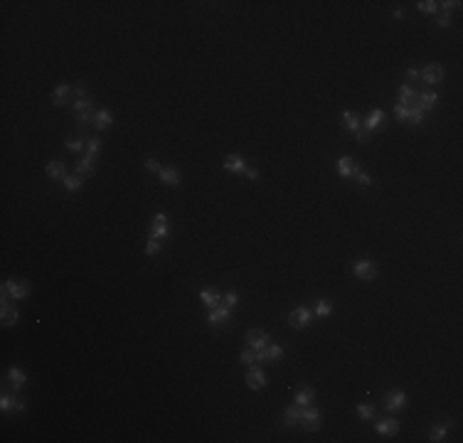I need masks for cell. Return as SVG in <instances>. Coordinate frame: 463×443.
Returning a JSON list of instances; mask_svg holds the SVG:
<instances>
[{
    "label": "cell",
    "mask_w": 463,
    "mask_h": 443,
    "mask_svg": "<svg viewBox=\"0 0 463 443\" xmlns=\"http://www.w3.org/2000/svg\"><path fill=\"white\" fill-rule=\"evenodd\" d=\"M244 340H247V345L256 352V350H264V347L269 345V340H271V337H269L264 330H249L247 335H244Z\"/></svg>",
    "instance_id": "13"
},
{
    "label": "cell",
    "mask_w": 463,
    "mask_h": 443,
    "mask_svg": "<svg viewBox=\"0 0 463 443\" xmlns=\"http://www.w3.org/2000/svg\"><path fill=\"white\" fill-rule=\"evenodd\" d=\"M382 121H384V111L382 109H375L372 111V113H370V116H367L365 118V131L367 133H372V131H375V128H379V124H382Z\"/></svg>",
    "instance_id": "25"
},
{
    "label": "cell",
    "mask_w": 463,
    "mask_h": 443,
    "mask_svg": "<svg viewBox=\"0 0 463 443\" xmlns=\"http://www.w3.org/2000/svg\"><path fill=\"white\" fill-rule=\"evenodd\" d=\"M229 315H232V308L225 303H220L217 308H212L210 315H207V323H210L212 328H222L227 320H229Z\"/></svg>",
    "instance_id": "10"
},
{
    "label": "cell",
    "mask_w": 463,
    "mask_h": 443,
    "mask_svg": "<svg viewBox=\"0 0 463 443\" xmlns=\"http://www.w3.org/2000/svg\"><path fill=\"white\" fill-rule=\"evenodd\" d=\"M244 384L249 389H254V391H259V389L266 387V374H264V370H259V367H249V372H247V377H244Z\"/></svg>",
    "instance_id": "9"
},
{
    "label": "cell",
    "mask_w": 463,
    "mask_h": 443,
    "mask_svg": "<svg viewBox=\"0 0 463 443\" xmlns=\"http://www.w3.org/2000/svg\"><path fill=\"white\" fill-rule=\"evenodd\" d=\"M222 303H225V305H229V308L234 310V305L239 303V296H237V293H232V291H229V293H225V296H222Z\"/></svg>",
    "instance_id": "43"
},
{
    "label": "cell",
    "mask_w": 463,
    "mask_h": 443,
    "mask_svg": "<svg viewBox=\"0 0 463 443\" xmlns=\"http://www.w3.org/2000/svg\"><path fill=\"white\" fill-rule=\"evenodd\" d=\"M82 185H84V178H79V175H67V178H64V187H67L69 192H79Z\"/></svg>",
    "instance_id": "34"
},
{
    "label": "cell",
    "mask_w": 463,
    "mask_h": 443,
    "mask_svg": "<svg viewBox=\"0 0 463 443\" xmlns=\"http://www.w3.org/2000/svg\"><path fill=\"white\" fill-rule=\"evenodd\" d=\"M44 173H47V178H52V180H64V178H67V163H62V160H50L47 167H44Z\"/></svg>",
    "instance_id": "18"
},
{
    "label": "cell",
    "mask_w": 463,
    "mask_h": 443,
    "mask_svg": "<svg viewBox=\"0 0 463 443\" xmlns=\"http://www.w3.org/2000/svg\"><path fill=\"white\" fill-rule=\"evenodd\" d=\"M67 151H69V153H82V151H84V140L79 138V136H69V138H67Z\"/></svg>",
    "instance_id": "36"
},
{
    "label": "cell",
    "mask_w": 463,
    "mask_h": 443,
    "mask_svg": "<svg viewBox=\"0 0 463 443\" xmlns=\"http://www.w3.org/2000/svg\"><path fill=\"white\" fill-rule=\"evenodd\" d=\"M421 118H424V111H421L417 104H409V121H411L414 126H419Z\"/></svg>",
    "instance_id": "37"
},
{
    "label": "cell",
    "mask_w": 463,
    "mask_h": 443,
    "mask_svg": "<svg viewBox=\"0 0 463 443\" xmlns=\"http://www.w3.org/2000/svg\"><path fill=\"white\" fill-rule=\"evenodd\" d=\"M0 409H3V414H10L17 409V397H10V394H3L0 397Z\"/></svg>",
    "instance_id": "33"
},
{
    "label": "cell",
    "mask_w": 463,
    "mask_h": 443,
    "mask_svg": "<svg viewBox=\"0 0 463 443\" xmlns=\"http://www.w3.org/2000/svg\"><path fill=\"white\" fill-rule=\"evenodd\" d=\"M301 406L296 404V406H288L286 411H283V426H298L301 424Z\"/></svg>",
    "instance_id": "23"
},
{
    "label": "cell",
    "mask_w": 463,
    "mask_h": 443,
    "mask_svg": "<svg viewBox=\"0 0 463 443\" xmlns=\"http://www.w3.org/2000/svg\"><path fill=\"white\" fill-rule=\"evenodd\" d=\"M310 320H313V310L306 308V305H301V308H296L288 313V325L296 328V330H303V328H308Z\"/></svg>",
    "instance_id": "3"
},
{
    "label": "cell",
    "mask_w": 463,
    "mask_h": 443,
    "mask_svg": "<svg viewBox=\"0 0 463 443\" xmlns=\"http://www.w3.org/2000/svg\"><path fill=\"white\" fill-rule=\"evenodd\" d=\"M394 118H397V121H409V106L394 104Z\"/></svg>",
    "instance_id": "40"
},
{
    "label": "cell",
    "mask_w": 463,
    "mask_h": 443,
    "mask_svg": "<svg viewBox=\"0 0 463 443\" xmlns=\"http://www.w3.org/2000/svg\"><path fill=\"white\" fill-rule=\"evenodd\" d=\"M355 136H357V143H362V145H365L367 140H370V133H367L365 128H360V131H357Z\"/></svg>",
    "instance_id": "46"
},
{
    "label": "cell",
    "mask_w": 463,
    "mask_h": 443,
    "mask_svg": "<svg viewBox=\"0 0 463 443\" xmlns=\"http://www.w3.org/2000/svg\"><path fill=\"white\" fill-rule=\"evenodd\" d=\"M8 379H10V387H13L15 391H20V389L25 387V382H28V377H25V372H22L20 367H10Z\"/></svg>",
    "instance_id": "21"
},
{
    "label": "cell",
    "mask_w": 463,
    "mask_h": 443,
    "mask_svg": "<svg viewBox=\"0 0 463 443\" xmlns=\"http://www.w3.org/2000/svg\"><path fill=\"white\" fill-rule=\"evenodd\" d=\"M200 301H202V303L207 305V308H217V305L222 303V296H220V293L217 291H210V288H205V291H200Z\"/></svg>",
    "instance_id": "26"
},
{
    "label": "cell",
    "mask_w": 463,
    "mask_h": 443,
    "mask_svg": "<svg viewBox=\"0 0 463 443\" xmlns=\"http://www.w3.org/2000/svg\"><path fill=\"white\" fill-rule=\"evenodd\" d=\"M99 148H101V138H89V140H86V151H89L91 158H96Z\"/></svg>",
    "instance_id": "41"
},
{
    "label": "cell",
    "mask_w": 463,
    "mask_h": 443,
    "mask_svg": "<svg viewBox=\"0 0 463 443\" xmlns=\"http://www.w3.org/2000/svg\"><path fill=\"white\" fill-rule=\"evenodd\" d=\"M0 320H3V328H13V325H17V320H20L17 308L10 305V303H3V308H0Z\"/></svg>",
    "instance_id": "15"
},
{
    "label": "cell",
    "mask_w": 463,
    "mask_h": 443,
    "mask_svg": "<svg viewBox=\"0 0 463 443\" xmlns=\"http://www.w3.org/2000/svg\"><path fill=\"white\" fill-rule=\"evenodd\" d=\"M350 178H355L357 185H362V187H370V185H372V178L367 175L362 167H360V163H352V175H350Z\"/></svg>",
    "instance_id": "29"
},
{
    "label": "cell",
    "mask_w": 463,
    "mask_h": 443,
    "mask_svg": "<svg viewBox=\"0 0 463 443\" xmlns=\"http://www.w3.org/2000/svg\"><path fill=\"white\" fill-rule=\"evenodd\" d=\"M330 313H333V303H330L328 298H318V303H315V313H313V315L325 318V315H330Z\"/></svg>",
    "instance_id": "32"
},
{
    "label": "cell",
    "mask_w": 463,
    "mask_h": 443,
    "mask_svg": "<svg viewBox=\"0 0 463 443\" xmlns=\"http://www.w3.org/2000/svg\"><path fill=\"white\" fill-rule=\"evenodd\" d=\"M438 5H441V8L446 10V15H449L451 10H453V8H458L461 3H458V0H446V3H438Z\"/></svg>",
    "instance_id": "45"
},
{
    "label": "cell",
    "mask_w": 463,
    "mask_h": 443,
    "mask_svg": "<svg viewBox=\"0 0 463 443\" xmlns=\"http://www.w3.org/2000/svg\"><path fill=\"white\" fill-rule=\"evenodd\" d=\"M419 79L424 84H429V86L441 84V82H444V67H441L438 62H431V64H426V67L419 71Z\"/></svg>",
    "instance_id": "6"
},
{
    "label": "cell",
    "mask_w": 463,
    "mask_h": 443,
    "mask_svg": "<svg viewBox=\"0 0 463 443\" xmlns=\"http://www.w3.org/2000/svg\"><path fill=\"white\" fill-rule=\"evenodd\" d=\"M414 99H417V91H414V89H411L409 84H402L397 104H402V106H409V104H414Z\"/></svg>",
    "instance_id": "28"
},
{
    "label": "cell",
    "mask_w": 463,
    "mask_h": 443,
    "mask_svg": "<svg viewBox=\"0 0 463 443\" xmlns=\"http://www.w3.org/2000/svg\"><path fill=\"white\" fill-rule=\"evenodd\" d=\"M170 234V227H168V217L163 212H158L153 217V224H151V239H165Z\"/></svg>",
    "instance_id": "11"
},
{
    "label": "cell",
    "mask_w": 463,
    "mask_h": 443,
    "mask_svg": "<svg viewBox=\"0 0 463 443\" xmlns=\"http://www.w3.org/2000/svg\"><path fill=\"white\" fill-rule=\"evenodd\" d=\"M158 251H160V241H158V239H148V244H145V254H148V256H155Z\"/></svg>",
    "instance_id": "42"
},
{
    "label": "cell",
    "mask_w": 463,
    "mask_h": 443,
    "mask_svg": "<svg viewBox=\"0 0 463 443\" xmlns=\"http://www.w3.org/2000/svg\"><path fill=\"white\" fill-rule=\"evenodd\" d=\"M283 357L281 345H266L264 350H256V362H279Z\"/></svg>",
    "instance_id": "14"
},
{
    "label": "cell",
    "mask_w": 463,
    "mask_h": 443,
    "mask_svg": "<svg viewBox=\"0 0 463 443\" xmlns=\"http://www.w3.org/2000/svg\"><path fill=\"white\" fill-rule=\"evenodd\" d=\"M449 429H451V421H449V424H438V426H434V429L429 431V441H431V443L444 441V438H446V433H449Z\"/></svg>",
    "instance_id": "31"
},
{
    "label": "cell",
    "mask_w": 463,
    "mask_h": 443,
    "mask_svg": "<svg viewBox=\"0 0 463 443\" xmlns=\"http://www.w3.org/2000/svg\"><path fill=\"white\" fill-rule=\"evenodd\" d=\"M143 165H145V170H148V173H158V170H160V165H158V160H155V158H148Z\"/></svg>",
    "instance_id": "44"
},
{
    "label": "cell",
    "mask_w": 463,
    "mask_h": 443,
    "mask_svg": "<svg viewBox=\"0 0 463 443\" xmlns=\"http://www.w3.org/2000/svg\"><path fill=\"white\" fill-rule=\"evenodd\" d=\"M343 126H345V131H352V133H357L362 124H360L357 113H352V111H343Z\"/></svg>",
    "instance_id": "27"
},
{
    "label": "cell",
    "mask_w": 463,
    "mask_h": 443,
    "mask_svg": "<svg viewBox=\"0 0 463 443\" xmlns=\"http://www.w3.org/2000/svg\"><path fill=\"white\" fill-rule=\"evenodd\" d=\"M436 101H438V96H436L434 91H421V94H417V99H414V104H417V106H419L424 113L434 109Z\"/></svg>",
    "instance_id": "19"
},
{
    "label": "cell",
    "mask_w": 463,
    "mask_h": 443,
    "mask_svg": "<svg viewBox=\"0 0 463 443\" xmlns=\"http://www.w3.org/2000/svg\"><path fill=\"white\" fill-rule=\"evenodd\" d=\"M111 124H113V113H111V111H109V109L96 111V116H94V126H96L99 131H106Z\"/></svg>",
    "instance_id": "24"
},
{
    "label": "cell",
    "mask_w": 463,
    "mask_h": 443,
    "mask_svg": "<svg viewBox=\"0 0 463 443\" xmlns=\"http://www.w3.org/2000/svg\"><path fill=\"white\" fill-rule=\"evenodd\" d=\"M313 399H315V391L310 387H301L298 391H296V397H294V402L303 409V406H310L313 404Z\"/></svg>",
    "instance_id": "22"
},
{
    "label": "cell",
    "mask_w": 463,
    "mask_h": 443,
    "mask_svg": "<svg viewBox=\"0 0 463 443\" xmlns=\"http://www.w3.org/2000/svg\"><path fill=\"white\" fill-rule=\"evenodd\" d=\"M407 404H409V397L402 391V389H394V391H389V394L384 397V409H387L389 414L407 409Z\"/></svg>",
    "instance_id": "4"
},
{
    "label": "cell",
    "mask_w": 463,
    "mask_h": 443,
    "mask_svg": "<svg viewBox=\"0 0 463 443\" xmlns=\"http://www.w3.org/2000/svg\"><path fill=\"white\" fill-rule=\"evenodd\" d=\"M94 170H96V158L86 155V158H82V160L74 165V175H79V178H89V175H94Z\"/></svg>",
    "instance_id": "16"
},
{
    "label": "cell",
    "mask_w": 463,
    "mask_h": 443,
    "mask_svg": "<svg viewBox=\"0 0 463 443\" xmlns=\"http://www.w3.org/2000/svg\"><path fill=\"white\" fill-rule=\"evenodd\" d=\"M352 274L357 278H362V281H372V278L377 276V266H375V261L360 259V261L352 263Z\"/></svg>",
    "instance_id": "8"
},
{
    "label": "cell",
    "mask_w": 463,
    "mask_h": 443,
    "mask_svg": "<svg viewBox=\"0 0 463 443\" xmlns=\"http://www.w3.org/2000/svg\"><path fill=\"white\" fill-rule=\"evenodd\" d=\"M52 104H55V106L74 104V86H71V84H59L55 91H52Z\"/></svg>",
    "instance_id": "7"
},
{
    "label": "cell",
    "mask_w": 463,
    "mask_h": 443,
    "mask_svg": "<svg viewBox=\"0 0 463 443\" xmlns=\"http://www.w3.org/2000/svg\"><path fill=\"white\" fill-rule=\"evenodd\" d=\"M438 28H451V15H444V17L438 20Z\"/></svg>",
    "instance_id": "49"
},
{
    "label": "cell",
    "mask_w": 463,
    "mask_h": 443,
    "mask_svg": "<svg viewBox=\"0 0 463 443\" xmlns=\"http://www.w3.org/2000/svg\"><path fill=\"white\" fill-rule=\"evenodd\" d=\"M357 414H360V419L370 421V419H375V406L372 404H360L357 406Z\"/></svg>",
    "instance_id": "38"
},
{
    "label": "cell",
    "mask_w": 463,
    "mask_h": 443,
    "mask_svg": "<svg viewBox=\"0 0 463 443\" xmlns=\"http://www.w3.org/2000/svg\"><path fill=\"white\" fill-rule=\"evenodd\" d=\"M352 160L350 155H343V158H337V175L340 178H350L352 175Z\"/></svg>",
    "instance_id": "30"
},
{
    "label": "cell",
    "mask_w": 463,
    "mask_h": 443,
    "mask_svg": "<svg viewBox=\"0 0 463 443\" xmlns=\"http://www.w3.org/2000/svg\"><path fill=\"white\" fill-rule=\"evenodd\" d=\"M375 431H377L379 436H394L399 431V421L397 419H382V421L375 424Z\"/></svg>",
    "instance_id": "20"
},
{
    "label": "cell",
    "mask_w": 463,
    "mask_h": 443,
    "mask_svg": "<svg viewBox=\"0 0 463 443\" xmlns=\"http://www.w3.org/2000/svg\"><path fill=\"white\" fill-rule=\"evenodd\" d=\"M417 10L424 15H434L438 10V3L436 0H421V3H417Z\"/></svg>",
    "instance_id": "35"
},
{
    "label": "cell",
    "mask_w": 463,
    "mask_h": 443,
    "mask_svg": "<svg viewBox=\"0 0 463 443\" xmlns=\"http://www.w3.org/2000/svg\"><path fill=\"white\" fill-rule=\"evenodd\" d=\"M8 283V291H10V298L13 301H25L32 291V286H30L28 281H5Z\"/></svg>",
    "instance_id": "12"
},
{
    "label": "cell",
    "mask_w": 463,
    "mask_h": 443,
    "mask_svg": "<svg viewBox=\"0 0 463 443\" xmlns=\"http://www.w3.org/2000/svg\"><path fill=\"white\" fill-rule=\"evenodd\" d=\"M74 94H77L79 99H89V91H86V86H84V84H79V86L74 89Z\"/></svg>",
    "instance_id": "47"
},
{
    "label": "cell",
    "mask_w": 463,
    "mask_h": 443,
    "mask_svg": "<svg viewBox=\"0 0 463 443\" xmlns=\"http://www.w3.org/2000/svg\"><path fill=\"white\" fill-rule=\"evenodd\" d=\"M71 106H74L77 124H79V126H86L89 121H94V116H96V113H94V101H91V99H77Z\"/></svg>",
    "instance_id": "2"
},
{
    "label": "cell",
    "mask_w": 463,
    "mask_h": 443,
    "mask_svg": "<svg viewBox=\"0 0 463 443\" xmlns=\"http://www.w3.org/2000/svg\"><path fill=\"white\" fill-rule=\"evenodd\" d=\"M225 170H229V173H239V175H247L249 180H256L259 178V173L254 170V167L247 165V160L241 158V155H225Z\"/></svg>",
    "instance_id": "1"
},
{
    "label": "cell",
    "mask_w": 463,
    "mask_h": 443,
    "mask_svg": "<svg viewBox=\"0 0 463 443\" xmlns=\"http://www.w3.org/2000/svg\"><path fill=\"white\" fill-rule=\"evenodd\" d=\"M158 180L163 185H170V187H180V173L175 167H160L158 170Z\"/></svg>",
    "instance_id": "17"
},
{
    "label": "cell",
    "mask_w": 463,
    "mask_h": 443,
    "mask_svg": "<svg viewBox=\"0 0 463 443\" xmlns=\"http://www.w3.org/2000/svg\"><path fill=\"white\" fill-rule=\"evenodd\" d=\"M298 426H303L306 431H318L321 429V411L310 404V406H303V411H301V424Z\"/></svg>",
    "instance_id": "5"
},
{
    "label": "cell",
    "mask_w": 463,
    "mask_h": 443,
    "mask_svg": "<svg viewBox=\"0 0 463 443\" xmlns=\"http://www.w3.org/2000/svg\"><path fill=\"white\" fill-rule=\"evenodd\" d=\"M419 79V71L417 69H407V82H417Z\"/></svg>",
    "instance_id": "48"
},
{
    "label": "cell",
    "mask_w": 463,
    "mask_h": 443,
    "mask_svg": "<svg viewBox=\"0 0 463 443\" xmlns=\"http://www.w3.org/2000/svg\"><path fill=\"white\" fill-rule=\"evenodd\" d=\"M239 362H241V364H247V367H252L254 362H256V352H254L252 347H249V350H244V352L239 355Z\"/></svg>",
    "instance_id": "39"
}]
</instances>
